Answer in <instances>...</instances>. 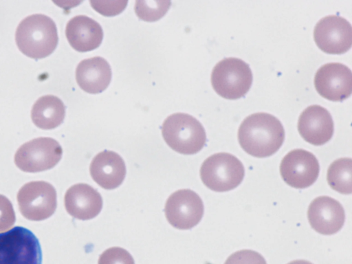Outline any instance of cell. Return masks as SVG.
<instances>
[{
  "label": "cell",
  "mask_w": 352,
  "mask_h": 264,
  "mask_svg": "<svg viewBox=\"0 0 352 264\" xmlns=\"http://www.w3.org/2000/svg\"><path fill=\"white\" fill-rule=\"evenodd\" d=\"M312 228L322 234L330 235L338 232L345 220L344 210L337 200L320 196L310 204L307 212Z\"/></svg>",
  "instance_id": "13"
},
{
  "label": "cell",
  "mask_w": 352,
  "mask_h": 264,
  "mask_svg": "<svg viewBox=\"0 0 352 264\" xmlns=\"http://www.w3.org/2000/svg\"><path fill=\"white\" fill-rule=\"evenodd\" d=\"M224 264H267L263 256L256 251L242 250L231 254Z\"/></svg>",
  "instance_id": "23"
},
{
  "label": "cell",
  "mask_w": 352,
  "mask_h": 264,
  "mask_svg": "<svg viewBox=\"0 0 352 264\" xmlns=\"http://www.w3.org/2000/svg\"><path fill=\"white\" fill-rule=\"evenodd\" d=\"M98 264H135L131 254L119 248H110L104 251L99 257Z\"/></svg>",
  "instance_id": "22"
},
{
  "label": "cell",
  "mask_w": 352,
  "mask_h": 264,
  "mask_svg": "<svg viewBox=\"0 0 352 264\" xmlns=\"http://www.w3.org/2000/svg\"><path fill=\"white\" fill-rule=\"evenodd\" d=\"M314 85L323 98L331 101H342L351 94V71L340 63L324 64L316 72Z\"/></svg>",
  "instance_id": "12"
},
{
  "label": "cell",
  "mask_w": 352,
  "mask_h": 264,
  "mask_svg": "<svg viewBox=\"0 0 352 264\" xmlns=\"http://www.w3.org/2000/svg\"><path fill=\"white\" fill-rule=\"evenodd\" d=\"M63 149L51 138H38L21 146L14 155L16 166L25 172L36 173L55 166L60 160Z\"/></svg>",
  "instance_id": "7"
},
{
  "label": "cell",
  "mask_w": 352,
  "mask_h": 264,
  "mask_svg": "<svg viewBox=\"0 0 352 264\" xmlns=\"http://www.w3.org/2000/svg\"><path fill=\"white\" fill-rule=\"evenodd\" d=\"M89 170L92 179L107 190L121 185L126 173L125 163L121 156L107 150L100 152L94 157Z\"/></svg>",
  "instance_id": "16"
},
{
  "label": "cell",
  "mask_w": 352,
  "mask_h": 264,
  "mask_svg": "<svg viewBox=\"0 0 352 264\" xmlns=\"http://www.w3.org/2000/svg\"><path fill=\"white\" fill-rule=\"evenodd\" d=\"M15 212L10 200L0 195V232L11 228L15 223Z\"/></svg>",
  "instance_id": "25"
},
{
  "label": "cell",
  "mask_w": 352,
  "mask_h": 264,
  "mask_svg": "<svg viewBox=\"0 0 352 264\" xmlns=\"http://www.w3.org/2000/svg\"><path fill=\"white\" fill-rule=\"evenodd\" d=\"M170 5V1H136L135 12L142 20L155 21L167 12Z\"/></svg>",
  "instance_id": "21"
},
{
  "label": "cell",
  "mask_w": 352,
  "mask_h": 264,
  "mask_svg": "<svg viewBox=\"0 0 352 264\" xmlns=\"http://www.w3.org/2000/svg\"><path fill=\"white\" fill-rule=\"evenodd\" d=\"M15 40L19 50L27 56L34 59L47 57L58 45L56 25L45 14L30 15L19 24Z\"/></svg>",
  "instance_id": "2"
},
{
  "label": "cell",
  "mask_w": 352,
  "mask_h": 264,
  "mask_svg": "<svg viewBox=\"0 0 352 264\" xmlns=\"http://www.w3.org/2000/svg\"><path fill=\"white\" fill-rule=\"evenodd\" d=\"M200 197L190 189H181L168 198L164 212L169 223L175 228L189 230L197 226L204 215Z\"/></svg>",
  "instance_id": "9"
},
{
  "label": "cell",
  "mask_w": 352,
  "mask_h": 264,
  "mask_svg": "<svg viewBox=\"0 0 352 264\" xmlns=\"http://www.w3.org/2000/svg\"><path fill=\"white\" fill-rule=\"evenodd\" d=\"M65 207L73 217L89 220L96 217L102 208V199L95 188L87 184L71 186L65 195Z\"/></svg>",
  "instance_id": "15"
},
{
  "label": "cell",
  "mask_w": 352,
  "mask_h": 264,
  "mask_svg": "<svg viewBox=\"0 0 352 264\" xmlns=\"http://www.w3.org/2000/svg\"><path fill=\"white\" fill-rule=\"evenodd\" d=\"M17 201L23 216L32 221H41L52 216L56 208V192L45 182L25 184L17 194Z\"/></svg>",
  "instance_id": "8"
},
{
  "label": "cell",
  "mask_w": 352,
  "mask_h": 264,
  "mask_svg": "<svg viewBox=\"0 0 352 264\" xmlns=\"http://www.w3.org/2000/svg\"><path fill=\"white\" fill-rule=\"evenodd\" d=\"M285 140V130L275 116L264 112L251 114L241 122L238 140L242 148L256 157L274 154Z\"/></svg>",
  "instance_id": "1"
},
{
  "label": "cell",
  "mask_w": 352,
  "mask_h": 264,
  "mask_svg": "<svg viewBox=\"0 0 352 264\" xmlns=\"http://www.w3.org/2000/svg\"><path fill=\"white\" fill-rule=\"evenodd\" d=\"M314 36L316 45L322 51L333 54H343L351 47V25L342 16H327L316 23Z\"/></svg>",
  "instance_id": "10"
},
{
  "label": "cell",
  "mask_w": 352,
  "mask_h": 264,
  "mask_svg": "<svg viewBox=\"0 0 352 264\" xmlns=\"http://www.w3.org/2000/svg\"><path fill=\"white\" fill-rule=\"evenodd\" d=\"M327 179L330 187L342 194L352 192V160L340 158L333 162L327 170Z\"/></svg>",
  "instance_id": "20"
},
{
  "label": "cell",
  "mask_w": 352,
  "mask_h": 264,
  "mask_svg": "<svg viewBox=\"0 0 352 264\" xmlns=\"http://www.w3.org/2000/svg\"><path fill=\"white\" fill-rule=\"evenodd\" d=\"M288 264H313L311 262L305 260H295Z\"/></svg>",
  "instance_id": "26"
},
{
  "label": "cell",
  "mask_w": 352,
  "mask_h": 264,
  "mask_svg": "<svg viewBox=\"0 0 352 264\" xmlns=\"http://www.w3.org/2000/svg\"><path fill=\"white\" fill-rule=\"evenodd\" d=\"M91 7L104 16L120 14L126 8L127 1H89Z\"/></svg>",
  "instance_id": "24"
},
{
  "label": "cell",
  "mask_w": 352,
  "mask_h": 264,
  "mask_svg": "<svg viewBox=\"0 0 352 264\" xmlns=\"http://www.w3.org/2000/svg\"><path fill=\"white\" fill-rule=\"evenodd\" d=\"M245 168L241 162L228 153L208 157L200 168V176L206 187L216 192H226L237 187L243 181Z\"/></svg>",
  "instance_id": "5"
},
{
  "label": "cell",
  "mask_w": 352,
  "mask_h": 264,
  "mask_svg": "<svg viewBox=\"0 0 352 264\" xmlns=\"http://www.w3.org/2000/svg\"><path fill=\"white\" fill-rule=\"evenodd\" d=\"M76 79L79 87L89 94L104 91L111 80L109 63L100 56L82 60L76 69Z\"/></svg>",
  "instance_id": "18"
},
{
  "label": "cell",
  "mask_w": 352,
  "mask_h": 264,
  "mask_svg": "<svg viewBox=\"0 0 352 264\" xmlns=\"http://www.w3.org/2000/svg\"><path fill=\"white\" fill-rule=\"evenodd\" d=\"M211 83L220 96L230 100L243 97L252 83V73L248 63L230 57L218 62L211 74Z\"/></svg>",
  "instance_id": "4"
},
{
  "label": "cell",
  "mask_w": 352,
  "mask_h": 264,
  "mask_svg": "<svg viewBox=\"0 0 352 264\" xmlns=\"http://www.w3.org/2000/svg\"><path fill=\"white\" fill-rule=\"evenodd\" d=\"M65 34L70 45L76 51L85 52L98 47L103 38L101 25L85 15L72 18L66 25Z\"/></svg>",
  "instance_id": "17"
},
{
  "label": "cell",
  "mask_w": 352,
  "mask_h": 264,
  "mask_svg": "<svg viewBox=\"0 0 352 264\" xmlns=\"http://www.w3.org/2000/svg\"><path fill=\"white\" fill-rule=\"evenodd\" d=\"M162 133L166 144L181 154H195L206 142L204 126L188 113H175L166 118L162 126Z\"/></svg>",
  "instance_id": "3"
},
{
  "label": "cell",
  "mask_w": 352,
  "mask_h": 264,
  "mask_svg": "<svg viewBox=\"0 0 352 264\" xmlns=\"http://www.w3.org/2000/svg\"><path fill=\"white\" fill-rule=\"evenodd\" d=\"M42 251L30 230L15 226L0 233V264H41Z\"/></svg>",
  "instance_id": "6"
},
{
  "label": "cell",
  "mask_w": 352,
  "mask_h": 264,
  "mask_svg": "<svg viewBox=\"0 0 352 264\" xmlns=\"http://www.w3.org/2000/svg\"><path fill=\"white\" fill-rule=\"evenodd\" d=\"M65 107L57 96L46 95L40 97L34 104L31 118L34 124L42 129H52L64 120Z\"/></svg>",
  "instance_id": "19"
},
{
  "label": "cell",
  "mask_w": 352,
  "mask_h": 264,
  "mask_svg": "<svg viewBox=\"0 0 352 264\" xmlns=\"http://www.w3.org/2000/svg\"><path fill=\"white\" fill-rule=\"evenodd\" d=\"M320 166L311 152L297 148L289 151L282 160L280 172L283 179L296 188L311 186L319 175Z\"/></svg>",
  "instance_id": "11"
},
{
  "label": "cell",
  "mask_w": 352,
  "mask_h": 264,
  "mask_svg": "<svg viewBox=\"0 0 352 264\" xmlns=\"http://www.w3.org/2000/svg\"><path fill=\"white\" fill-rule=\"evenodd\" d=\"M298 129L300 135L308 143L316 146L322 145L333 136V121L327 109L314 104L307 107L301 113Z\"/></svg>",
  "instance_id": "14"
}]
</instances>
